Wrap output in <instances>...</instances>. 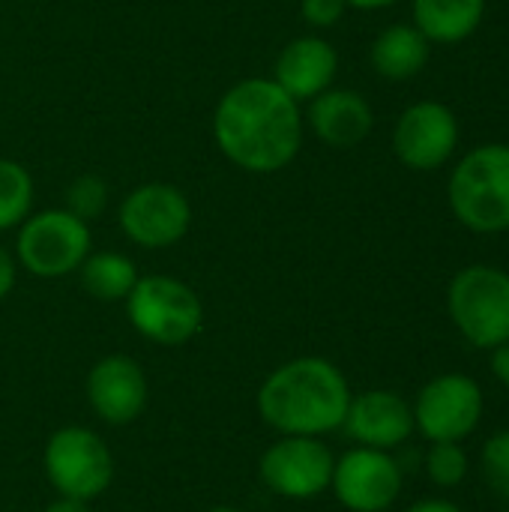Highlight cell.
<instances>
[{
    "label": "cell",
    "mask_w": 509,
    "mask_h": 512,
    "mask_svg": "<svg viewBox=\"0 0 509 512\" xmlns=\"http://www.w3.org/2000/svg\"><path fill=\"white\" fill-rule=\"evenodd\" d=\"M213 138L228 162L249 174H276L303 144L300 102L273 78L237 81L216 105Z\"/></svg>",
    "instance_id": "cell-1"
},
{
    "label": "cell",
    "mask_w": 509,
    "mask_h": 512,
    "mask_svg": "<svg viewBox=\"0 0 509 512\" xmlns=\"http://www.w3.org/2000/svg\"><path fill=\"white\" fill-rule=\"evenodd\" d=\"M345 372L324 357H297L276 366L258 387V417L279 435L324 438L345 426L351 405Z\"/></svg>",
    "instance_id": "cell-2"
},
{
    "label": "cell",
    "mask_w": 509,
    "mask_h": 512,
    "mask_svg": "<svg viewBox=\"0 0 509 512\" xmlns=\"http://www.w3.org/2000/svg\"><path fill=\"white\" fill-rule=\"evenodd\" d=\"M450 207L477 234L509 231V144H480L456 165Z\"/></svg>",
    "instance_id": "cell-3"
},
{
    "label": "cell",
    "mask_w": 509,
    "mask_h": 512,
    "mask_svg": "<svg viewBox=\"0 0 509 512\" xmlns=\"http://www.w3.org/2000/svg\"><path fill=\"white\" fill-rule=\"evenodd\" d=\"M447 312L474 348L492 351L509 342V273L492 264L459 270L447 288Z\"/></svg>",
    "instance_id": "cell-4"
},
{
    "label": "cell",
    "mask_w": 509,
    "mask_h": 512,
    "mask_svg": "<svg viewBox=\"0 0 509 512\" xmlns=\"http://www.w3.org/2000/svg\"><path fill=\"white\" fill-rule=\"evenodd\" d=\"M126 315L138 336L156 345H186L204 327L201 297L174 276H138L126 297Z\"/></svg>",
    "instance_id": "cell-5"
},
{
    "label": "cell",
    "mask_w": 509,
    "mask_h": 512,
    "mask_svg": "<svg viewBox=\"0 0 509 512\" xmlns=\"http://www.w3.org/2000/svg\"><path fill=\"white\" fill-rule=\"evenodd\" d=\"M42 468L57 495L96 501L114 480V456L108 444L84 426L57 429L42 450Z\"/></svg>",
    "instance_id": "cell-6"
},
{
    "label": "cell",
    "mask_w": 509,
    "mask_h": 512,
    "mask_svg": "<svg viewBox=\"0 0 509 512\" xmlns=\"http://www.w3.org/2000/svg\"><path fill=\"white\" fill-rule=\"evenodd\" d=\"M90 255V225L75 213L42 210L18 225L15 261L36 279H60L75 273Z\"/></svg>",
    "instance_id": "cell-7"
},
{
    "label": "cell",
    "mask_w": 509,
    "mask_h": 512,
    "mask_svg": "<svg viewBox=\"0 0 509 512\" xmlns=\"http://www.w3.org/2000/svg\"><path fill=\"white\" fill-rule=\"evenodd\" d=\"M414 429L429 441H465L471 438L486 411L483 387L462 372H444L423 384L414 399Z\"/></svg>",
    "instance_id": "cell-8"
},
{
    "label": "cell",
    "mask_w": 509,
    "mask_h": 512,
    "mask_svg": "<svg viewBox=\"0 0 509 512\" xmlns=\"http://www.w3.org/2000/svg\"><path fill=\"white\" fill-rule=\"evenodd\" d=\"M336 456L321 438L282 435L258 462L261 483L288 501H312L330 492Z\"/></svg>",
    "instance_id": "cell-9"
},
{
    "label": "cell",
    "mask_w": 509,
    "mask_h": 512,
    "mask_svg": "<svg viewBox=\"0 0 509 512\" xmlns=\"http://www.w3.org/2000/svg\"><path fill=\"white\" fill-rule=\"evenodd\" d=\"M123 234L144 249H168L192 228V204L171 183L135 186L120 204Z\"/></svg>",
    "instance_id": "cell-10"
},
{
    "label": "cell",
    "mask_w": 509,
    "mask_h": 512,
    "mask_svg": "<svg viewBox=\"0 0 509 512\" xmlns=\"http://www.w3.org/2000/svg\"><path fill=\"white\" fill-rule=\"evenodd\" d=\"M402 465L387 450L354 447L336 459L330 492L348 512H387L402 495Z\"/></svg>",
    "instance_id": "cell-11"
},
{
    "label": "cell",
    "mask_w": 509,
    "mask_h": 512,
    "mask_svg": "<svg viewBox=\"0 0 509 512\" xmlns=\"http://www.w3.org/2000/svg\"><path fill=\"white\" fill-rule=\"evenodd\" d=\"M459 144V120L444 102H417L405 108L393 129V150L414 171L441 168Z\"/></svg>",
    "instance_id": "cell-12"
},
{
    "label": "cell",
    "mask_w": 509,
    "mask_h": 512,
    "mask_svg": "<svg viewBox=\"0 0 509 512\" xmlns=\"http://www.w3.org/2000/svg\"><path fill=\"white\" fill-rule=\"evenodd\" d=\"M87 402L99 420L108 426H129L135 423L150 399V384L138 360L126 354H111L93 363L87 372Z\"/></svg>",
    "instance_id": "cell-13"
},
{
    "label": "cell",
    "mask_w": 509,
    "mask_h": 512,
    "mask_svg": "<svg viewBox=\"0 0 509 512\" xmlns=\"http://www.w3.org/2000/svg\"><path fill=\"white\" fill-rule=\"evenodd\" d=\"M360 447L372 450H396L402 447L414 429V408L393 390H366L351 396L345 426H342Z\"/></svg>",
    "instance_id": "cell-14"
},
{
    "label": "cell",
    "mask_w": 509,
    "mask_h": 512,
    "mask_svg": "<svg viewBox=\"0 0 509 512\" xmlns=\"http://www.w3.org/2000/svg\"><path fill=\"white\" fill-rule=\"evenodd\" d=\"M339 69L336 48L321 36H300L291 39L276 57L273 81L297 102H309L318 93L330 90Z\"/></svg>",
    "instance_id": "cell-15"
},
{
    "label": "cell",
    "mask_w": 509,
    "mask_h": 512,
    "mask_svg": "<svg viewBox=\"0 0 509 512\" xmlns=\"http://www.w3.org/2000/svg\"><path fill=\"white\" fill-rule=\"evenodd\" d=\"M309 126L312 132L327 144V147H354L360 144L375 123L372 105L366 102V96H360L357 90H324L315 99H309Z\"/></svg>",
    "instance_id": "cell-16"
},
{
    "label": "cell",
    "mask_w": 509,
    "mask_h": 512,
    "mask_svg": "<svg viewBox=\"0 0 509 512\" xmlns=\"http://www.w3.org/2000/svg\"><path fill=\"white\" fill-rule=\"evenodd\" d=\"M414 27L441 45L468 39L486 12V0H414Z\"/></svg>",
    "instance_id": "cell-17"
},
{
    "label": "cell",
    "mask_w": 509,
    "mask_h": 512,
    "mask_svg": "<svg viewBox=\"0 0 509 512\" xmlns=\"http://www.w3.org/2000/svg\"><path fill=\"white\" fill-rule=\"evenodd\" d=\"M429 63V39L414 24H393L372 42V66L390 81H408Z\"/></svg>",
    "instance_id": "cell-18"
},
{
    "label": "cell",
    "mask_w": 509,
    "mask_h": 512,
    "mask_svg": "<svg viewBox=\"0 0 509 512\" xmlns=\"http://www.w3.org/2000/svg\"><path fill=\"white\" fill-rule=\"evenodd\" d=\"M78 273H81L84 291L102 303L126 300L138 282V270H135L132 258H126L120 252H90L84 258V264L78 267Z\"/></svg>",
    "instance_id": "cell-19"
},
{
    "label": "cell",
    "mask_w": 509,
    "mask_h": 512,
    "mask_svg": "<svg viewBox=\"0 0 509 512\" xmlns=\"http://www.w3.org/2000/svg\"><path fill=\"white\" fill-rule=\"evenodd\" d=\"M33 207V177L15 159H0V231L18 228Z\"/></svg>",
    "instance_id": "cell-20"
},
{
    "label": "cell",
    "mask_w": 509,
    "mask_h": 512,
    "mask_svg": "<svg viewBox=\"0 0 509 512\" xmlns=\"http://www.w3.org/2000/svg\"><path fill=\"white\" fill-rule=\"evenodd\" d=\"M471 471L468 450L459 441H435L426 450V477L438 489H456Z\"/></svg>",
    "instance_id": "cell-21"
},
{
    "label": "cell",
    "mask_w": 509,
    "mask_h": 512,
    "mask_svg": "<svg viewBox=\"0 0 509 512\" xmlns=\"http://www.w3.org/2000/svg\"><path fill=\"white\" fill-rule=\"evenodd\" d=\"M105 204H108V186L96 174H84V177L72 180L66 189V210L84 222L96 219L105 210Z\"/></svg>",
    "instance_id": "cell-22"
},
{
    "label": "cell",
    "mask_w": 509,
    "mask_h": 512,
    "mask_svg": "<svg viewBox=\"0 0 509 512\" xmlns=\"http://www.w3.org/2000/svg\"><path fill=\"white\" fill-rule=\"evenodd\" d=\"M480 471L492 492L501 498H509V429L495 432L480 453Z\"/></svg>",
    "instance_id": "cell-23"
},
{
    "label": "cell",
    "mask_w": 509,
    "mask_h": 512,
    "mask_svg": "<svg viewBox=\"0 0 509 512\" xmlns=\"http://www.w3.org/2000/svg\"><path fill=\"white\" fill-rule=\"evenodd\" d=\"M348 3L345 0H300V15L309 27H333L345 15Z\"/></svg>",
    "instance_id": "cell-24"
},
{
    "label": "cell",
    "mask_w": 509,
    "mask_h": 512,
    "mask_svg": "<svg viewBox=\"0 0 509 512\" xmlns=\"http://www.w3.org/2000/svg\"><path fill=\"white\" fill-rule=\"evenodd\" d=\"M15 279H18V261L0 246V300L9 297V291L15 288Z\"/></svg>",
    "instance_id": "cell-25"
},
{
    "label": "cell",
    "mask_w": 509,
    "mask_h": 512,
    "mask_svg": "<svg viewBox=\"0 0 509 512\" xmlns=\"http://www.w3.org/2000/svg\"><path fill=\"white\" fill-rule=\"evenodd\" d=\"M492 372H495V378L509 390V342L492 348Z\"/></svg>",
    "instance_id": "cell-26"
},
{
    "label": "cell",
    "mask_w": 509,
    "mask_h": 512,
    "mask_svg": "<svg viewBox=\"0 0 509 512\" xmlns=\"http://www.w3.org/2000/svg\"><path fill=\"white\" fill-rule=\"evenodd\" d=\"M405 512H462V507L447 501V498H426V501H417L414 507H408Z\"/></svg>",
    "instance_id": "cell-27"
},
{
    "label": "cell",
    "mask_w": 509,
    "mask_h": 512,
    "mask_svg": "<svg viewBox=\"0 0 509 512\" xmlns=\"http://www.w3.org/2000/svg\"><path fill=\"white\" fill-rule=\"evenodd\" d=\"M45 512H90V504L87 501H75V498H63V495H57Z\"/></svg>",
    "instance_id": "cell-28"
},
{
    "label": "cell",
    "mask_w": 509,
    "mask_h": 512,
    "mask_svg": "<svg viewBox=\"0 0 509 512\" xmlns=\"http://www.w3.org/2000/svg\"><path fill=\"white\" fill-rule=\"evenodd\" d=\"M348 6H354V9H366V12H372V9H387V6H393L396 0H345Z\"/></svg>",
    "instance_id": "cell-29"
},
{
    "label": "cell",
    "mask_w": 509,
    "mask_h": 512,
    "mask_svg": "<svg viewBox=\"0 0 509 512\" xmlns=\"http://www.w3.org/2000/svg\"><path fill=\"white\" fill-rule=\"evenodd\" d=\"M207 512H243L240 507H228V504H222V507H213V510Z\"/></svg>",
    "instance_id": "cell-30"
}]
</instances>
